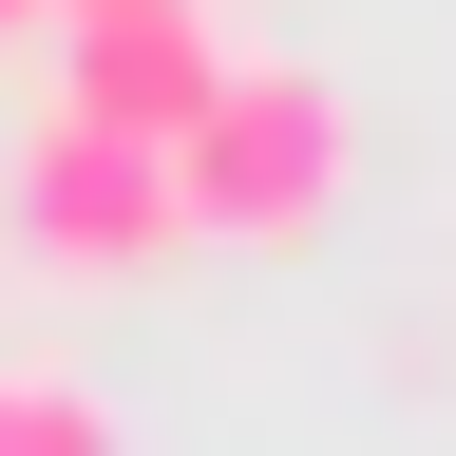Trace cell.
Masks as SVG:
<instances>
[{
    "label": "cell",
    "mask_w": 456,
    "mask_h": 456,
    "mask_svg": "<svg viewBox=\"0 0 456 456\" xmlns=\"http://www.w3.org/2000/svg\"><path fill=\"white\" fill-rule=\"evenodd\" d=\"M191 228H228V248H285V228L342 209V95L305 77V57H228V95L191 114Z\"/></svg>",
    "instance_id": "1"
},
{
    "label": "cell",
    "mask_w": 456,
    "mask_h": 456,
    "mask_svg": "<svg viewBox=\"0 0 456 456\" xmlns=\"http://www.w3.org/2000/svg\"><path fill=\"white\" fill-rule=\"evenodd\" d=\"M0 209H20L57 266H152L171 228H191V171H171L152 134H114V114H77V95H38L20 191H0Z\"/></svg>",
    "instance_id": "2"
},
{
    "label": "cell",
    "mask_w": 456,
    "mask_h": 456,
    "mask_svg": "<svg viewBox=\"0 0 456 456\" xmlns=\"http://www.w3.org/2000/svg\"><path fill=\"white\" fill-rule=\"evenodd\" d=\"M57 95L191 152V114L228 95V38H209V0H114V20H57Z\"/></svg>",
    "instance_id": "3"
},
{
    "label": "cell",
    "mask_w": 456,
    "mask_h": 456,
    "mask_svg": "<svg viewBox=\"0 0 456 456\" xmlns=\"http://www.w3.org/2000/svg\"><path fill=\"white\" fill-rule=\"evenodd\" d=\"M0 456H114V419H95L57 362H20V342H0Z\"/></svg>",
    "instance_id": "4"
},
{
    "label": "cell",
    "mask_w": 456,
    "mask_h": 456,
    "mask_svg": "<svg viewBox=\"0 0 456 456\" xmlns=\"http://www.w3.org/2000/svg\"><path fill=\"white\" fill-rule=\"evenodd\" d=\"M57 20H77V0H0V38H57Z\"/></svg>",
    "instance_id": "5"
},
{
    "label": "cell",
    "mask_w": 456,
    "mask_h": 456,
    "mask_svg": "<svg viewBox=\"0 0 456 456\" xmlns=\"http://www.w3.org/2000/svg\"><path fill=\"white\" fill-rule=\"evenodd\" d=\"M77 20H114V0H77Z\"/></svg>",
    "instance_id": "6"
}]
</instances>
